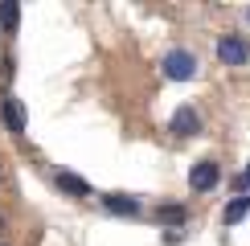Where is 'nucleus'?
Returning <instances> with one entry per match:
<instances>
[{"label":"nucleus","mask_w":250,"mask_h":246,"mask_svg":"<svg viewBox=\"0 0 250 246\" xmlns=\"http://www.w3.org/2000/svg\"><path fill=\"white\" fill-rule=\"evenodd\" d=\"M160 70H164V78H172V82H189V78H197V58L189 49H168L164 62H160Z\"/></svg>","instance_id":"f257e3e1"},{"label":"nucleus","mask_w":250,"mask_h":246,"mask_svg":"<svg viewBox=\"0 0 250 246\" xmlns=\"http://www.w3.org/2000/svg\"><path fill=\"white\" fill-rule=\"evenodd\" d=\"M217 58H222L226 66H246V62H250V45H246V37H238V33H222V37H217Z\"/></svg>","instance_id":"f03ea898"},{"label":"nucleus","mask_w":250,"mask_h":246,"mask_svg":"<svg viewBox=\"0 0 250 246\" xmlns=\"http://www.w3.org/2000/svg\"><path fill=\"white\" fill-rule=\"evenodd\" d=\"M217 181H222V168H217V160H197L193 168H189V189H193V193H209Z\"/></svg>","instance_id":"7ed1b4c3"},{"label":"nucleus","mask_w":250,"mask_h":246,"mask_svg":"<svg viewBox=\"0 0 250 246\" xmlns=\"http://www.w3.org/2000/svg\"><path fill=\"white\" fill-rule=\"evenodd\" d=\"M0 115H4V127L13 131V136H25L29 115H25V102H21L17 95H4V99H0Z\"/></svg>","instance_id":"20e7f679"},{"label":"nucleus","mask_w":250,"mask_h":246,"mask_svg":"<svg viewBox=\"0 0 250 246\" xmlns=\"http://www.w3.org/2000/svg\"><path fill=\"white\" fill-rule=\"evenodd\" d=\"M172 136H181V140H193V136H201V115H197V107H176V115H172Z\"/></svg>","instance_id":"39448f33"},{"label":"nucleus","mask_w":250,"mask_h":246,"mask_svg":"<svg viewBox=\"0 0 250 246\" xmlns=\"http://www.w3.org/2000/svg\"><path fill=\"white\" fill-rule=\"evenodd\" d=\"M103 209H107V213H119V218H135L144 205L135 201V197H127V193H107V197H103Z\"/></svg>","instance_id":"423d86ee"},{"label":"nucleus","mask_w":250,"mask_h":246,"mask_svg":"<svg viewBox=\"0 0 250 246\" xmlns=\"http://www.w3.org/2000/svg\"><path fill=\"white\" fill-rule=\"evenodd\" d=\"M54 184L62 193H70V197H90V184L82 177H74V172H54Z\"/></svg>","instance_id":"0eeeda50"},{"label":"nucleus","mask_w":250,"mask_h":246,"mask_svg":"<svg viewBox=\"0 0 250 246\" xmlns=\"http://www.w3.org/2000/svg\"><path fill=\"white\" fill-rule=\"evenodd\" d=\"M152 218L156 222H160V226H185V222H189V209H185V205H156V209H152Z\"/></svg>","instance_id":"6e6552de"},{"label":"nucleus","mask_w":250,"mask_h":246,"mask_svg":"<svg viewBox=\"0 0 250 246\" xmlns=\"http://www.w3.org/2000/svg\"><path fill=\"white\" fill-rule=\"evenodd\" d=\"M246 213H250V197H234V201L222 209V222H226V226H238Z\"/></svg>","instance_id":"1a4fd4ad"},{"label":"nucleus","mask_w":250,"mask_h":246,"mask_svg":"<svg viewBox=\"0 0 250 246\" xmlns=\"http://www.w3.org/2000/svg\"><path fill=\"white\" fill-rule=\"evenodd\" d=\"M0 25H4V33H17V25H21V4L17 0H4L0 4Z\"/></svg>","instance_id":"9d476101"},{"label":"nucleus","mask_w":250,"mask_h":246,"mask_svg":"<svg viewBox=\"0 0 250 246\" xmlns=\"http://www.w3.org/2000/svg\"><path fill=\"white\" fill-rule=\"evenodd\" d=\"M234 189H238V197H246V193H250V164H246L242 172H238V181H234Z\"/></svg>","instance_id":"9b49d317"},{"label":"nucleus","mask_w":250,"mask_h":246,"mask_svg":"<svg viewBox=\"0 0 250 246\" xmlns=\"http://www.w3.org/2000/svg\"><path fill=\"white\" fill-rule=\"evenodd\" d=\"M0 234H4V218H0Z\"/></svg>","instance_id":"f8f14e48"},{"label":"nucleus","mask_w":250,"mask_h":246,"mask_svg":"<svg viewBox=\"0 0 250 246\" xmlns=\"http://www.w3.org/2000/svg\"><path fill=\"white\" fill-rule=\"evenodd\" d=\"M246 20H250V8H246Z\"/></svg>","instance_id":"ddd939ff"}]
</instances>
